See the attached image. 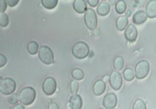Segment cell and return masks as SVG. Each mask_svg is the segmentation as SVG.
<instances>
[{
  "mask_svg": "<svg viewBox=\"0 0 156 109\" xmlns=\"http://www.w3.org/2000/svg\"><path fill=\"white\" fill-rule=\"evenodd\" d=\"M147 17L150 18H155L156 17V1L152 0L148 2L146 7Z\"/></svg>",
  "mask_w": 156,
  "mask_h": 109,
  "instance_id": "obj_15",
  "label": "cell"
},
{
  "mask_svg": "<svg viewBox=\"0 0 156 109\" xmlns=\"http://www.w3.org/2000/svg\"><path fill=\"white\" fill-rule=\"evenodd\" d=\"M150 72L149 62L146 60L139 62L135 66V76L138 79L145 78Z\"/></svg>",
  "mask_w": 156,
  "mask_h": 109,
  "instance_id": "obj_5",
  "label": "cell"
},
{
  "mask_svg": "<svg viewBox=\"0 0 156 109\" xmlns=\"http://www.w3.org/2000/svg\"><path fill=\"white\" fill-rule=\"evenodd\" d=\"M57 88L56 79L52 77H48L42 83V90L46 95H52L55 93Z\"/></svg>",
  "mask_w": 156,
  "mask_h": 109,
  "instance_id": "obj_7",
  "label": "cell"
},
{
  "mask_svg": "<svg viewBox=\"0 0 156 109\" xmlns=\"http://www.w3.org/2000/svg\"><path fill=\"white\" fill-rule=\"evenodd\" d=\"M126 39L130 42H134L138 37V30L134 25H129L124 32Z\"/></svg>",
  "mask_w": 156,
  "mask_h": 109,
  "instance_id": "obj_10",
  "label": "cell"
},
{
  "mask_svg": "<svg viewBox=\"0 0 156 109\" xmlns=\"http://www.w3.org/2000/svg\"><path fill=\"white\" fill-rule=\"evenodd\" d=\"M72 52L73 55L78 59H83L89 54V46L84 42H78L73 45Z\"/></svg>",
  "mask_w": 156,
  "mask_h": 109,
  "instance_id": "obj_2",
  "label": "cell"
},
{
  "mask_svg": "<svg viewBox=\"0 0 156 109\" xmlns=\"http://www.w3.org/2000/svg\"><path fill=\"white\" fill-rule=\"evenodd\" d=\"M109 83L111 87L115 91H118L121 88L122 79L121 74L117 71L112 72L109 76Z\"/></svg>",
  "mask_w": 156,
  "mask_h": 109,
  "instance_id": "obj_8",
  "label": "cell"
},
{
  "mask_svg": "<svg viewBox=\"0 0 156 109\" xmlns=\"http://www.w3.org/2000/svg\"><path fill=\"white\" fill-rule=\"evenodd\" d=\"M126 4L125 2L120 0L116 2L115 5V10L119 14H122L126 11Z\"/></svg>",
  "mask_w": 156,
  "mask_h": 109,
  "instance_id": "obj_19",
  "label": "cell"
},
{
  "mask_svg": "<svg viewBox=\"0 0 156 109\" xmlns=\"http://www.w3.org/2000/svg\"><path fill=\"white\" fill-rule=\"evenodd\" d=\"M7 2L5 0H2V1H0V11H1V13L5 12V11L7 9Z\"/></svg>",
  "mask_w": 156,
  "mask_h": 109,
  "instance_id": "obj_28",
  "label": "cell"
},
{
  "mask_svg": "<svg viewBox=\"0 0 156 109\" xmlns=\"http://www.w3.org/2000/svg\"><path fill=\"white\" fill-rule=\"evenodd\" d=\"M17 85L15 81L10 78V77H6V78L2 79L0 83V91L3 95H9L12 94L16 90Z\"/></svg>",
  "mask_w": 156,
  "mask_h": 109,
  "instance_id": "obj_4",
  "label": "cell"
},
{
  "mask_svg": "<svg viewBox=\"0 0 156 109\" xmlns=\"http://www.w3.org/2000/svg\"><path fill=\"white\" fill-rule=\"evenodd\" d=\"M38 58L42 63L46 65L53 64L54 62V57L52 50L47 46H41L38 51Z\"/></svg>",
  "mask_w": 156,
  "mask_h": 109,
  "instance_id": "obj_3",
  "label": "cell"
},
{
  "mask_svg": "<svg viewBox=\"0 0 156 109\" xmlns=\"http://www.w3.org/2000/svg\"><path fill=\"white\" fill-rule=\"evenodd\" d=\"M19 99L17 93L11 95L8 98V102L11 104H16L19 102Z\"/></svg>",
  "mask_w": 156,
  "mask_h": 109,
  "instance_id": "obj_27",
  "label": "cell"
},
{
  "mask_svg": "<svg viewBox=\"0 0 156 109\" xmlns=\"http://www.w3.org/2000/svg\"><path fill=\"white\" fill-rule=\"evenodd\" d=\"M84 21L85 25L89 30H93L97 26V17L95 12L93 9L89 8L85 11L84 15Z\"/></svg>",
  "mask_w": 156,
  "mask_h": 109,
  "instance_id": "obj_6",
  "label": "cell"
},
{
  "mask_svg": "<svg viewBox=\"0 0 156 109\" xmlns=\"http://www.w3.org/2000/svg\"><path fill=\"white\" fill-rule=\"evenodd\" d=\"M124 65V61L122 56H117L114 60V68L117 72L122 69Z\"/></svg>",
  "mask_w": 156,
  "mask_h": 109,
  "instance_id": "obj_23",
  "label": "cell"
},
{
  "mask_svg": "<svg viewBox=\"0 0 156 109\" xmlns=\"http://www.w3.org/2000/svg\"><path fill=\"white\" fill-rule=\"evenodd\" d=\"M79 90V83L77 81H72L70 83V91L73 95H76Z\"/></svg>",
  "mask_w": 156,
  "mask_h": 109,
  "instance_id": "obj_26",
  "label": "cell"
},
{
  "mask_svg": "<svg viewBox=\"0 0 156 109\" xmlns=\"http://www.w3.org/2000/svg\"><path fill=\"white\" fill-rule=\"evenodd\" d=\"M73 9L77 13L82 14L87 9L86 2L84 0H75L73 2Z\"/></svg>",
  "mask_w": 156,
  "mask_h": 109,
  "instance_id": "obj_14",
  "label": "cell"
},
{
  "mask_svg": "<svg viewBox=\"0 0 156 109\" xmlns=\"http://www.w3.org/2000/svg\"><path fill=\"white\" fill-rule=\"evenodd\" d=\"M131 15V11L130 9H128L126 11V14H125V17H129Z\"/></svg>",
  "mask_w": 156,
  "mask_h": 109,
  "instance_id": "obj_34",
  "label": "cell"
},
{
  "mask_svg": "<svg viewBox=\"0 0 156 109\" xmlns=\"http://www.w3.org/2000/svg\"><path fill=\"white\" fill-rule=\"evenodd\" d=\"M7 58L6 57L3 55V54H0V68H2L7 63Z\"/></svg>",
  "mask_w": 156,
  "mask_h": 109,
  "instance_id": "obj_29",
  "label": "cell"
},
{
  "mask_svg": "<svg viewBox=\"0 0 156 109\" xmlns=\"http://www.w3.org/2000/svg\"><path fill=\"white\" fill-rule=\"evenodd\" d=\"M98 109H104V108H98Z\"/></svg>",
  "mask_w": 156,
  "mask_h": 109,
  "instance_id": "obj_37",
  "label": "cell"
},
{
  "mask_svg": "<svg viewBox=\"0 0 156 109\" xmlns=\"http://www.w3.org/2000/svg\"><path fill=\"white\" fill-rule=\"evenodd\" d=\"M69 105L72 109H81L83 100L79 95H73L69 99Z\"/></svg>",
  "mask_w": 156,
  "mask_h": 109,
  "instance_id": "obj_12",
  "label": "cell"
},
{
  "mask_svg": "<svg viewBox=\"0 0 156 109\" xmlns=\"http://www.w3.org/2000/svg\"><path fill=\"white\" fill-rule=\"evenodd\" d=\"M37 93L34 89L31 87H26L19 92V99L21 104L30 105L33 104L36 99Z\"/></svg>",
  "mask_w": 156,
  "mask_h": 109,
  "instance_id": "obj_1",
  "label": "cell"
},
{
  "mask_svg": "<svg viewBox=\"0 0 156 109\" xmlns=\"http://www.w3.org/2000/svg\"><path fill=\"white\" fill-rule=\"evenodd\" d=\"M9 19L8 15L5 13H1L0 14V25L2 27H5L9 25Z\"/></svg>",
  "mask_w": 156,
  "mask_h": 109,
  "instance_id": "obj_25",
  "label": "cell"
},
{
  "mask_svg": "<svg viewBox=\"0 0 156 109\" xmlns=\"http://www.w3.org/2000/svg\"><path fill=\"white\" fill-rule=\"evenodd\" d=\"M116 1H109V3H110L111 5H114L115 3H116ZM109 4V5H110Z\"/></svg>",
  "mask_w": 156,
  "mask_h": 109,
  "instance_id": "obj_36",
  "label": "cell"
},
{
  "mask_svg": "<svg viewBox=\"0 0 156 109\" xmlns=\"http://www.w3.org/2000/svg\"><path fill=\"white\" fill-rule=\"evenodd\" d=\"M11 109H25V108L22 104H17L13 107H12Z\"/></svg>",
  "mask_w": 156,
  "mask_h": 109,
  "instance_id": "obj_33",
  "label": "cell"
},
{
  "mask_svg": "<svg viewBox=\"0 0 156 109\" xmlns=\"http://www.w3.org/2000/svg\"><path fill=\"white\" fill-rule=\"evenodd\" d=\"M147 15L146 12L143 10H140L135 13L133 15L132 20L136 25H142L145 23L147 20Z\"/></svg>",
  "mask_w": 156,
  "mask_h": 109,
  "instance_id": "obj_13",
  "label": "cell"
},
{
  "mask_svg": "<svg viewBox=\"0 0 156 109\" xmlns=\"http://www.w3.org/2000/svg\"><path fill=\"white\" fill-rule=\"evenodd\" d=\"M48 109H60V108L57 103H54V102H52L49 104Z\"/></svg>",
  "mask_w": 156,
  "mask_h": 109,
  "instance_id": "obj_31",
  "label": "cell"
},
{
  "mask_svg": "<svg viewBox=\"0 0 156 109\" xmlns=\"http://www.w3.org/2000/svg\"><path fill=\"white\" fill-rule=\"evenodd\" d=\"M123 76L124 79L127 81H131L133 80L135 77V74L133 69L130 68L124 69V71L123 72Z\"/></svg>",
  "mask_w": 156,
  "mask_h": 109,
  "instance_id": "obj_22",
  "label": "cell"
},
{
  "mask_svg": "<svg viewBox=\"0 0 156 109\" xmlns=\"http://www.w3.org/2000/svg\"><path fill=\"white\" fill-rule=\"evenodd\" d=\"M132 109H147V107L144 101L139 99L135 100Z\"/></svg>",
  "mask_w": 156,
  "mask_h": 109,
  "instance_id": "obj_24",
  "label": "cell"
},
{
  "mask_svg": "<svg viewBox=\"0 0 156 109\" xmlns=\"http://www.w3.org/2000/svg\"><path fill=\"white\" fill-rule=\"evenodd\" d=\"M84 72L82 69L80 68H75L72 70V76L73 79L76 80H81L84 78Z\"/></svg>",
  "mask_w": 156,
  "mask_h": 109,
  "instance_id": "obj_20",
  "label": "cell"
},
{
  "mask_svg": "<svg viewBox=\"0 0 156 109\" xmlns=\"http://www.w3.org/2000/svg\"><path fill=\"white\" fill-rule=\"evenodd\" d=\"M104 82L106 83L107 82H108V81H109V76H105L104 77H103V80Z\"/></svg>",
  "mask_w": 156,
  "mask_h": 109,
  "instance_id": "obj_35",
  "label": "cell"
},
{
  "mask_svg": "<svg viewBox=\"0 0 156 109\" xmlns=\"http://www.w3.org/2000/svg\"><path fill=\"white\" fill-rule=\"evenodd\" d=\"M87 2L89 3V5L95 7L97 5H98V3H99V0H88V1H87Z\"/></svg>",
  "mask_w": 156,
  "mask_h": 109,
  "instance_id": "obj_30",
  "label": "cell"
},
{
  "mask_svg": "<svg viewBox=\"0 0 156 109\" xmlns=\"http://www.w3.org/2000/svg\"><path fill=\"white\" fill-rule=\"evenodd\" d=\"M106 90V83L103 80H97L93 86V92L96 96L103 95Z\"/></svg>",
  "mask_w": 156,
  "mask_h": 109,
  "instance_id": "obj_11",
  "label": "cell"
},
{
  "mask_svg": "<svg viewBox=\"0 0 156 109\" xmlns=\"http://www.w3.org/2000/svg\"><path fill=\"white\" fill-rule=\"evenodd\" d=\"M27 50L31 55H34L38 51V44L36 41H30L27 46Z\"/></svg>",
  "mask_w": 156,
  "mask_h": 109,
  "instance_id": "obj_18",
  "label": "cell"
},
{
  "mask_svg": "<svg viewBox=\"0 0 156 109\" xmlns=\"http://www.w3.org/2000/svg\"><path fill=\"white\" fill-rule=\"evenodd\" d=\"M117 104V97L113 93H109L104 97L103 105L106 109H113Z\"/></svg>",
  "mask_w": 156,
  "mask_h": 109,
  "instance_id": "obj_9",
  "label": "cell"
},
{
  "mask_svg": "<svg viewBox=\"0 0 156 109\" xmlns=\"http://www.w3.org/2000/svg\"><path fill=\"white\" fill-rule=\"evenodd\" d=\"M42 4L45 8L48 9H52L57 6L58 1L57 0H42Z\"/></svg>",
  "mask_w": 156,
  "mask_h": 109,
  "instance_id": "obj_21",
  "label": "cell"
},
{
  "mask_svg": "<svg viewBox=\"0 0 156 109\" xmlns=\"http://www.w3.org/2000/svg\"><path fill=\"white\" fill-rule=\"evenodd\" d=\"M111 11V7L109 3L107 2H102L99 3V6L97 7V11L99 15L101 16H106Z\"/></svg>",
  "mask_w": 156,
  "mask_h": 109,
  "instance_id": "obj_16",
  "label": "cell"
},
{
  "mask_svg": "<svg viewBox=\"0 0 156 109\" xmlns=\"http://www.w3.org/2000/svg\"><path fill=\"white\" fill-rule=\"evenodd\" d=\"M7 4H8L10 7H14L16 5H17V3L19 2V0H9V1H7Z\"/></svg>",
  "mask_w": 156,
  "mask_h": 109,
  "instance_id": "obj_32",
  "label": "cell"
},
{
  "mask_svg": "<svg viewBox=\"0 0 156 109\" xmlns=\"http://www.w3.org/2000/svg\"><path fill=\"white\" fill-rule=\"evenodd\" d=\"M128 24V18L125 16H120L116 19V28L119 31H122L126 29V26Z\"/></svg>",
  "mask_w": 156,
  "mask_h": 109,
  "instance_id": "obj_17",
  "label": "cell"
}]
</instances>
